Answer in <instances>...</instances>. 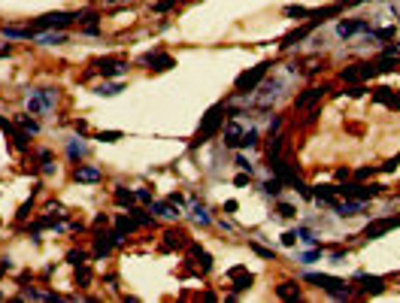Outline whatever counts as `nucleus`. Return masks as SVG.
Segmentation results:
<instances>
[{
  "instance_id": "nucleus-1",
  "label": "nucleus",
  "mask_w": 400,
  "mask_h": 303,
  "mask_svg": "<svg viewBox=\"0 0 400 303\" xmlns=\"http://www.w3.org/2000/svg\"><path fill=\"white\" fill-rule=\"evenodd\" d=\"M55 103H58V88H30V94H27L30 116H49Z\"/></svg>"
},
{
  "instance_id": "nucleus-2",
  "label": "nucleus",
  "mask_w": 400,
  "mask_h": 303,
  "mask_svg": "<svg viewBox=\"0 0 400 303\" xmlns=\"http://www.w3.org/2000/svg\"><path fill=\"white\" fill-rule=\"evenodd\" d=\"M303 279H306V282H312V285H318L322 291H328L334 300H343V297H349V294H352V288H349L343 279H337V276H325V273H306Z\"/></svg>"
},
{
  "instance_id": "nucleus-3",
  "label": "nucleus",
  "mask_w": 400,
  "mask_h": 303,
  "mask_svg": "<svg viewBox=\"0 0 400 303\" xmlns=\"http://www.w3.org/2000/svg\"><path fill=\"white\" fill-rule=\"evenodd\" d=\"M224 116H227V106H224V103H215V106L206 112V119L200 122V131H197V146H200V143H206V140H209V137L221 128Z\"/></svg>"
},
{
  "instance_id": "nucleus-4",
  "label": "nucleus",
  "mask_w": 400,
  "mask_h": 303,
  "mask_svg": "<svg viewBox=\"0 0 400 303\" xmlns=\"http://www.w3.org/2000/svg\"><path fill=\"white\" fill-rule=\"evenodd\" d=\"M267 70H270V61H264V64H258V67H252V70H246L243 76L236 79V85H233V91L236 94H252L258 85H261V79L267 76Z\"/></svg>"
},
{
  "instance_id": "nucleus-5",
  "label": "nucleus",
  "mask_w": 400,
  "mask_h": 303,
  "mask_svg": "<svg viewBox=\"0 0 400 303\" xmlns=\"http://www.w3.org/2000/svg\"><path fill=\"white\" fill-rule=\"evenodd\" d=\"M382 191V185H337V197H352V200H370Z\"/></svg>"
},
{
  "instance_id": "nucleus-6",
  "label": "nucleus",
  "mask_w": 400,
  "mask_h": 303,
  "mask_svg": "<svg viewBox=\"0 0 400 303\" xmlns=\"http://www.w3.org/2000/svg\"><path fill=\"white\" fill-rule=\"evenodd\" d=\"M379 73L376 61L373 64H355V67H346L340 76H343V82H364V79H373V76Z\"/></svg>"
},
{
  "instance_id": "nucleus-7",
  "label": "nucleus",
  "mask_w": 400,
  "mask_h": 303,
  "mask_svg": "<svg viewBox=\"0 0 400 303\" xmlns=\"http://www.w3.org/2000/svg\"><path fill=\"white\" fill-rule=\"evenodd\" d=\"M394 227H400V215H394V218H376V221H370V224L364 227V237H367V240H379V237H385L388 231H394Z\"/></svg>"
},
{
  "instance_id": "nucleus-8",
  "label": "nucleus",
  "mask_w": 400,
  "mask_h": 303,
  "mask_svg": "<svg viewBox=\"0 0 400 303\" xmlns=\"http://www.w3.org/2000/svg\"><path fill=\"white\" fill-rule=\"evenodd\" d=\"M118 243H125V234H118V231L97 234V240H94V258H106L112 252V246H118Z\"/></svg>"
},
{
  "instance_id": "nucleus-9",
  "label": "nucleus",
  "mask_w": 400,
  "mask_h": 303,
  "mask_svg": "<svg viewBox=\"0 0 400 303\" xmlns=\"http://www.w3.org/2000/svg\"><path fill=\"white\" fill-rule=\"evenodd\" d=\"M94 70H97L100 76H125V73H128V64H125L122 58H100V61L94 64Z\"/></svg>"
},
{
  "instance_id": "nucleus-10",
  "label": "nucleus",
  "mask_w": 400,
  "mask_h": 303,
  "mask_svg": "<svg viewBox=\"0 0 400 303\" xmlns=\"http://www.w3.org/2000/svg\"><path fill=\"white\" fill-rule=\"evenodd\" d=\"M140 64H152L149 70H170V67H176V61H173V55H167V52H149V55H143L140 58Z\"/></svg>"
},
{
  "instance_id": "nucleus-11",
  "label": "nucleus",
  "mask_w": 400,
  "mask_h": 303,
  "mask_svg": "<svg viewBox=\"0 0 400 303\" xmlns=\"http://www.w3.org/2000/svg\"><path fill=\"white\" fill-rule=\"evenodd\" d=\"M355 282H358V291H361V294H382V291H385V279H379V276L358 273Z\"/></svg>"
},
{
  "instance_id": "nucleus-12",
  "label": "nucleus",
  "mask_w": 400,
  "mask_h": 303,
  "mask_svg": "<svg viewBox=\"0 0 400 303\" xmlns=\"http://www.w3.org/2000/svg\"><path fill=\"white\" fill-rule=\"evenodd\" d=\"M227 279H233V291H246L252 282H255V276L243 267V264H236V267H230L227 270Z\"/></svg>"
},
{
  "instance_id": "nucleus-13",
  "label": "nucleus",
  "mask_w": 400,
  "mask_h": 303,
  "mask_svg": "<svg viewBox=\"0 0 400 303\" xmlns=\"http://www.w3.org/2000/svg\"><path fill=\"white\" fill-rule=\"evenodd\" d=\"M325 91H328V85H312V88H306L303 94H297L294 106H297V109H303V106H312L315 100H322V97H325Z\"/></svg>"
},
{
  "instance_id": "nucleus-14",
  "label": "nucleus",
  "mask_w": 400,
  "mask_h": 303,
  "mask_svg": "<svg viewBox=\"0 0 400 303\" xmlns=\"http://www.w3.org/2000/svg\"><path fill=\"white\" fill-rule=\"evenodd\" d=\"M361 30H370V24L367 21H358V18H352V21H340L337 24V33L343 36V40H349V36H355V33H361Z\"/></svg>"
},
{
  "instance_id": "nucleus-15",
  "label": "nucleus",
  "mask_w": 400,
  "mask_h": 303,
  "mask_svg": "<svg viewBox=\"0 0 400 303\" xmlns=\"http://www.w3.org/2000/svg\"><path fill=\"white\" fill-rule=\"evenodd\" d=\"M73 179H76V182H85V185H94V182L103 179V170H97V167H82V164H79V167L73 170Z\"/></svg>"
},
{
  "instance_id": "nucleus-16",
  "label": "nucleus",
  "mask_w": 400,
  "mask_h": 303,
  "mask_svg": "<svg viewBox=\"0 0 400 303\" xmlns=\"http://www.w3.org/2000/svg\"><path fill=\"white\" fill-rule=\"evenodd\" d=\"M373 100H376V103H385L388 109H400V94H397L394 88H385V85L376 88V91H373Z\"/></svg>"
},
{
  "instance_id": "nucleus-17",
  "label": "nucleus",
  "mask_w": 400,
  "mask_h": 303,
  "mask_svg": "<svg viewBox=\"0 0 400 303\" xmlns=\"http://www.w3.org/2000/svg\"><path fill=\"white\" fill-rule=\"evenodd\" d=\"M185 243H188V234H185V231H167V234H164L161 249H164V252H170V249H179V246H185Z\"/></svg>"
},
{
  "instance_id": "nucleus-18",
  "label": "nucleus",
  "mask_w": 400,
  "mask_h": 303,
  "mask_svg": "<svg viewBox=\"0 0 400 303\" xmlns=\"http://www.w3.org/2000/svg\"><path fill=\"white\" fill-rule=\"evenodd\" d=\"M334 209H337V215H343V218H352V215H358V212L364 209V200H352V197H349L346 203H340V200H337V206H334Z\"/></svg>"
},
{
  "instance_id": "nucleus-19",
  "label": "nucleus",
  "mask_w": 400,
  "mask_h": 303,
  "mask_svg": "<svg viewBox=\"0 0 400 303\" xmlns=\"http://www.w3.org/2000/svg\"><path fill=\"white\" fill-rule=\"evenodd\" d=\"M312 27H315V24H312V21H306V24H303L300 30H294V33H288V36H285V40H282V49H291V46H297V43L303 40V36H306V33H312Z\"/></svg>"
},
{
  "instance_id": "nucleus-20",
  "label": "nucleus",
  "mask_w": 400,
  "mask_h": 303,
  "mask_svg": "<svg viewBox=\"0 0 400 303\" xmlns=\"http://www.w3.org/2000/svg\"><path fill=\"white\" fill-rule=\"evenodd\" d=\"M67 155L76 161V158H85L88 155V143H82V140H79V137H73L70 143H67Z\"/></svg>"
},
{
  "instance_id": "nucleus-21",
  "label": "nucleus",
  "mask_w": 400,
  "mask_h": 303,
  "mask_svg": "<svg viewBox=\"0 0 400 303\" xmlns=\"http://www.w3.org/2000/svg\"><path fill=\"white\" fill-rule=\"evenodd\" d=\"M188 252H191V258H194V261L200 264V270H203V273H209V270H212V258H209V255L203 252V249H200V246H191Z\"/></svg>"
},
{
  "instance_id": "nucleus-22",
  "label": "nucleus",
  "mask_w": 400,
  "mask_h": 303,
  "mask_svg": "<svg viewBox=\"0 0 400 303\" xmlns=\"http://www.w3.org/2000/svg\"><path fill=\"white\" fill-rule=\"evenodd\" d=\"M149 206H152V212H158L161 218H170V221L179 218V209H176V203H170V200H167V203H149Z\"/></svg>"
},
{
  "instance_id": "nucleus-23",
  "label": "nucleus",
  "mask_w": 400,
  "mask_h": 303,
  "mask_svg": "<svg viewBox=\"0 0 400 303\" xmlns=\"http://www.w3.org/2000/svg\"><path fill=\"white\" fill-rule=\"evenodd\" d=\"M36 40L43 43V46H61V43H67V33H52V30H39V33H36Z\"/></svg>"
},
{
  "instance_id": "nucleus-24",
  "label": "nucleus",
  "mask_w": 400,
  "mask_h": 303,
  "mask_svg": "<svg viewBox=\"0 0 400 303\" xmlns=\"http://www.w3.org/2000/svg\"><path fill=\"white\" fill-rule=\"evenodd\" d=\"M191 218L197 221V224H212V215H209V209L203 206V203H191Z\"/></svg>"
},
{
  "instance_id": "nucleus-25",
  "label": "nucleus",
  "mask_w": 400,
  "mask_h": 303,
  "mask_svg": "<svg viewBox=\"0 0 400 303\" xmlns=\"http://www.w3.org/2000/svg\"><path fill=\"white\" fill-rule=\"evenodd\" d=\"M134 200H137V194H134V191H128V188H122V185L115 188V203H118V206H128V209H131V206H134Z\"/></svg>"
},
{
  "instance_id": "nucleus-26",
  "label": "nucleus",
  "mask_w": 400,
  "mask_h": 303,
  "mask_svg": "<svg viewBox=\"0 0 400 303\" xmlns=\"http://www.w3.org/2000/svg\"><path fill=\"white\" fill-rule=\"evenodd\" d=\"M276 294L285 297V300H297L300 297V288H297V282H282V285L276 288Z\"/></svg>"
},
{
  "instance_id": "nucleus-27",
  "label": "nucleus",
  "mask_w": 400,
  "mask_h": 303,
  "mask_svg": "<svg viewBox=\"0 0 400 303\" xmlns=\"http://www.w3.org/2000/svg\"><path fill=\"white\" fill-rule=\"evenodd\" d=\"M239 137H243V128H239L236 122H230V125L224 128V143H227V146H236Z\"/></svg>"
},
{
  "instance_id": "nucleus-28",
  "label": "nucleus",
  "mask_w": 400,
  "mask_h": 303,
  "mask_svg": "<svg viewBox=\"0 0 400 303\" xmlns=\"http://www.w3.org/2000/svg\"><path fill=\"white\" fill-rule=\"evenodd\" d=\"M236 146H243V149H252V146H258V128H249V131H243V137H239V143Z\"/></svg>"
},
{
  "instance_id": "nucleus-29",
  "label": "nucleus",
  "mask_w": 400,
  "mask_h": 303,
  "mask_svg": "<svg viewBox=\"0 0 400 303\" xmlns=\"http://www.w3.org/2000/svg\"><path fill=\"white\" fill-rule=\"evenodd\" d=\"M67 261L73 264V267H82V264H88V252H82V249H73V252L67 255Z\"/></svg>"
},
{
  "instance_id": "nucleus-30",
  "label": "nucleus",
  "mask_w": 400,
  "mask_h": 303,
  "mask_svg": "<svg viewBox=\"0 0 400 303\" xmlns=\"http://www.w3.org/2000/svg\"><path fill=\"white\" fill-rule=\"evenodd\" d=\"M297 240L306 243V246H318V240H315V234L309 231V227H297Z\"/></svg>"
},
{
  "instance_id": "nucleus-31",
  "label": "nucleus",
  "mask_w": 400,
  "mask_h": 303,
  "mask_svg": "<svg viewBox=\"0 0 400 303\" xmlns=\"http://www.w3.org/2000/svg\"><path fill=\"white\" fill-rule=\"evenodd\" d=\"M118 91H122V85H118V82L115 85H97L94 88V94H100V97H115Z\"/></svg>"
},
{
  "instance_id": "nucleus-32",
  "label": "nucleus",
  "mask_w": 400,
  "mask_h": 303,
  "mask_svg": "<svg viewBox=\"0 0 400 303\" xmlns=\"http://www.w3.org/2000/svg\"><path fill=\"white\" fill-rule=\"evenodd\" d=\"M285 15L288 18H309V9L306 6H285Z\"/></svg>"
},
{
  "instance_id": "nucleus-33",
  "label": "nucleus",
  "mask_w": 400,
  "mask_h": 303,
  "mask_svg": "<svg viewBox=\"0 0 400 303\" xmlns=\"http://www.w3.org/2000/svg\"><path fill=\"white\" fill-rule=\"evenodd\" d=\"M264 191H267V194H279V191H282V179L273 176L270 182H264Z\"/></svg>"
},
{
  "instance_id": "nucleus-34",
  "label": "nucleus",
  "mask_w": 400,
  "mask_h": 303,
  "mask_svg": "<svg viewBox=\"0 0 400 303\" xmlns=\"http://www.w3.org/2000/svg\"><path fill=\"white\" fill-rule=\"evenodd\" d=\"M18 125H21L24 131H30V134H39V125H36L30 116H18Z\"/></svg>"
},
{
  "instance_id": "nucleus-35",
  "label": "nucleus",
  "mask_w": 400,
  "mask_h": 303,
  "mask_svg": "<svg viewBox=\"0 0 400 303\" xmlns=\"http://www.w3.org/2000/svg\"><path fill=\"white\" fill-rule=\"evenodd\" d=\"M88 282H91V273L85 270V264H82V270L76 273V285H79V288H88Z\"/></svg>"
},
{
  "instance_id": "nucleus-36",
  "label": "nucleus",
  "mask_w": 400,
  "mask_h": 303,
  "mask_svg": "<svg viewBox=\"0 0 400 303\" xmlns=\"http://www.w3.org/2000/svg\"><path fill=\"white\" fill-rule=\"evenodd\" d=\"M97 140H103V143H115V140H122V131H100Z\"/></svg>"
},
{
  "instance_id": "nucleus-37",
  "label": "nucleus",
  "mask_w": 400,
  "mask_h": 303,
  "mask_svg": "<svg viewBox=\"0 0 400 303\" xmlns=\"http://www.w3.org/2000/svg\"><path fill=\"white\" fill-rule=\"evenodd\" d=\"M318 255H322V246H312V252L300 255V264H312V261H318Z\"/></svg>"
},
{
  "instance_id": "nucleus-38",
  "label": "nucleus",
  "mask_w": 400,
  "mask_h": 303,
  "mask_svg": "<svg viewBox=\"0 0 400 303\" xmlns=\"http://www.w3.org/2000/svg\"><path fill=\"white\" fill-rule=\"evenodd\" d=\"M279 215H282V218H294V215H297V209H294L291 203H279Z\"/></svg>"
},
{
  "instance_id": "nucleus-39",
  "label": "nucleus",
  "mask_w": 400,
  "mask_h": 303,
  "mask_svg": "<svg viewBox=\"0 0 400 303\" xmlns=\"http://www.w3.org/2000/svg\"><path fill=\"white\" fill-rule=\"evenodd\" d=\"M137 200H143V203H152V191H149V188H137Z\"/></svg>"
},
{
  "instance_id": "nucleus-40",
  "label": "nucleus",
  "mask_w": 400,
  "mask_h": 303,
  "mask_svg": "<svg viewBox=\"0 0 400 303\" xmlns=\"http://www.w3.org/2000/svg\"><path fill=\"white\" fill-rule=\"evenodd\" d=\"M236 167H239V170H246V173H252V164H249V158H246V155H236Z\"/></svg>"
},
{
  "instance_id": "nucleus-41",
  "label": "nucleus",
  "mask_w": 400,
  "mask_h": 303,
  "mask_svg": "<svg viewBox=\"0 0 400 303\" xmlns=\"http://www.w3.org/2000/svg\"><path fill=\"white\" fill-rule=\"evenodd\" d=\"M373 33L379 36V40H391V36H394L397 30H394V27H382V30H373Z\"/></svg>"
},
{
  "instance_id": "nucleus-42",
  "label": "nucleus",
  "mask_w": 400,
  "mask_h": 303,
  "mask_svg": "<svg viewBox=\"0 0 400 303\" xmlns=\"http://www.w3.org/2000/svg\"><path fill=\"white\" fill-rule=\"evenodd\" d=\"M397 164H400V155H394L391 161H385V164H382V170H385V173H391V170H397Z\"/></svg>"
},
{
  "instance_id": "nucleus-43",
  "label": "nucleus",
  "mask_w": 400,
  "mask_h": 303,
  "mask_svg": "<svg viewBox=\"0 0 400 303\" xmlns=\"http://www.w3.org/2000/svg\"><path fill=\"white\" fill-rule=\"evenodd\" d=\"M282 243H285V246H294V243H297V231H288V234H282Z\"/></svg>"
},
{
  "instance_id": "nucleus-44",
  "label": "nucleus",
  "mask_w": 400,
  "mask_h": 303,
  "mask_svg": "<svg viewBox=\"0 0 400 303\" xmlns=\"http://www.w3.org/2000/svg\"><path fill=\"white\" fill-rule=\"evenodd\" d=\"M252 249H255L261 258H273V249H264V246H258V243H252Z\"/></svg>"
},
{
  "instance_id": "nucleus-45",
  "label": "nucleus",
  "mask_w": 400,
  "mask_h": 303,
  "mask_svg": "<svg viewBox=\"0 0 400 303\" xmlns=\"http://www.w3.org/2000/svg\"><path fill=\"white\" fill-rule=\"evenodd\" d=\"M373 173H376V170H373V167H361V170H358V173H355V176H358V179H370V176H373Z\"/></svg>"
},
{
  "instance_id": "nucleus-46",
  "label": "nucleus",
  "mask_w": 400,
  "mask_h": 303,
  "mask_svg": "<svg viewBox=\"0 0 400 303\" xmlns=\"http://www.w3.org/2000/svg\"><path fill=\"white\" fill-rule=\"evenodd\" d=\"M30 206H33V200H27V203L18 209V218H27V215H30Z\"/></svg>"
},
{
  "instance_id": "nucleus-47",
  "label": "nucleus",
  "mask_w": 400,
  "mask_h": 303,
  "mask_svg": "<svg viewBox=\"0 0 400 303\" xmlns=\"http://www.w3.org/2000/svg\"><path fill=\"white\" fill-rule=\"evenodd\" d=\"M331 261H334V264H346V252H334Z\"/></svg>"
},
{
  "instance_id": "nucleus-48",
  "label": "nucleus",
  "mask_w": 400,
  "mask_h": 303,
  "mask_svg": "<svg viewBox=\"0 0 400 303\" xmlns=\"http://www.w3.org/2000/svg\"><path fill=\"white\" fill-rule=\"evenodd\" d=\"M173 3H176V0H164V3H158V12H167Z\"/></svg>"
},
{
  "instance_id": "nucleus-49",
  "label": "nucleus",
  "mask_w": 400,
  "mask_h": 303,
  "mask_svg": "<svg viewBox=\"0 0 400 303\" xmlns=\"http://www.w3.org/2000/svg\"><path fill=\"white\" fill-rule=\"evenodd\" d=\"M364 94V88L361 85H355V88H349V97H361Z\"/></svg>"
},
{
  "instance_id": "nucleus-50",
  "label": "nucleus",
  "mask_w": 400,
  "mask_h": 303,
  "mask_svg": "<svg viewBox=\"0 0 400 303\" xmlns=\"http://www.w3.org/2000/svg\"><path fill=\"white\" fill-rule=\"evenodd\" d=\"M73 128H76L79 134H85V131H88V122H73Z\"/></svg>"
},
{
  "instance_id": "nucleus-51",
  "label": "nucleus",
  "mask_w": 400,
  "mask_h": 303,
  "mask_svg": "<svg viewBox=\"0 0 400 303\" xmlns=\"http://www.w3.org/2000/svg\"><path fill=\"white\" fill-rule=\"evenodd\" d=\"M236 206H239L236 200H227V203H224V209H227V212H236Z\"/></svg>"
},
{
  "instance_id": "nucleus-52",
  "label": "nucleus",
  "mask_w": 400,
  "mask_h": 303,
  "mask_svg": "<svg viewBox=\"0 0 400 303\" xmlns=\"http://www.w3.org/2000/svg\"><path fill=\"white\" fill-rule=\"evenodd\" d=\"M109 3H112V0H109Z\"/></svg>"
}]
</instances>
